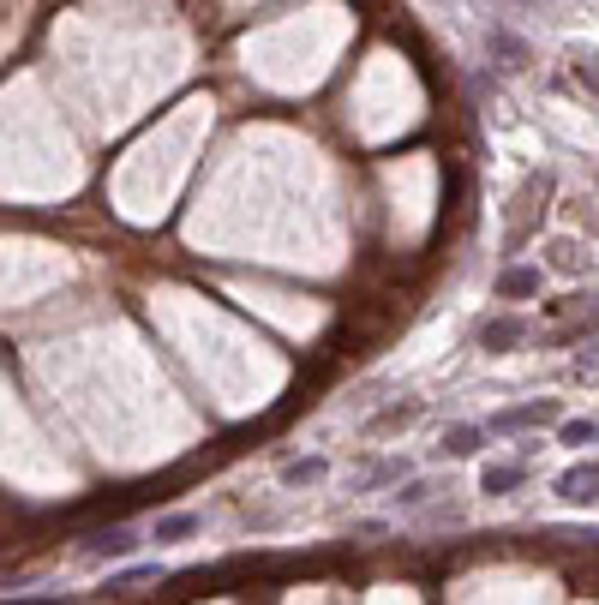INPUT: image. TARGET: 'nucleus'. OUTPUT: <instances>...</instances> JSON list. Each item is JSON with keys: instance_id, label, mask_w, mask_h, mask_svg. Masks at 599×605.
<instances>
[{"instance_id": "nucleus-1", "label": "nucleus", "mask_w": 599, "mask_h": 605, "mask_svg": "<svg viewBox=\"0 0 599 605\" xmlns=\"http://www.w3.org/2000/svg\"><path fill=\"white\" fill-rule=\"evenodd\" d=\"M558 414H564L558 402H522V408H504V414H492V432H528V426H564Z\"/></svg>"}, {"instance_id": "nucleus-2", "label": "nucleus", "mask_w": 599, "mask_h": 605, "mask_svg": "<svg viewBox=\"0 0 599 605\" xmlns=\"http://www.w3.org/2000/svg\"><path fill=\"white\" fill-rule=\"evenodd\" d=\"M552 492H558L564 504H599V462H576V468H564Z\"/></svg>"}, {"instance_id": "nucleus-3", "label": "nucleus", "mask_w": 599, "mask_h": 605, "mask_svg": "<svg viewBox=\"0 0 599 605\" xmlns=\"http://www.w3.org/2000/svg\"><path fill=\"white\" fill-rule=\"evenodd\" d=\"M522 342H528V324L510 318V312L480 324V348H486V354H510V348H522Z\"/></svg>"}, {"instance_id": "nucleus-4", "label": "nucleus", "mask_w": 599, "mask_h": 605, "mask_svg": "<svg viewBox=\"0 0 599 605\" xmlns=\"http://www.w3.org/2000/svg\"><path fill=\"white\" fill-rule=\"evenodd\" d=\"M480 444H486V426H474V420H462V426H444V432H438V456H450V462L474 456Z\"/></svg>"}, {"instance_id": "nucleus-5", "label": "nucleus", "mask_w": 599, "mask_h": 605, "mask_svg": "<svg viewBox=\"0 0 599 605\" xmlns=\"http://www.w3.org/2000/svg\"><path fill=\"white\" fill-rule=\"evenodd\" d=\"M522 486H528V468L522 462H498V468L480 474V492L486 498H504V492H522Z\"/></svg>"}, {"instance_id": "nucleus-6", "label": "nucleus", "mask_w": 599, "mask_h": 605, "mask_svg": "<svg viewBox=\"0 0 599 605\" xmlns=\"http://www.w3.org/2000/svg\"><path fill=\"white\" fill-rule=\"evenodd\" d=\"M84 552H96V558H126V552H138V534H132V528H96V534L84 540Z\"/></svg>"}, {"instance_id": "nucleus-7", "label": "nucleus", "mask_w": 599, "mask_h": 605, "mask_svg": "<svg viewBox=\"0 0 599 605\" xmlns=\"http://www.w3.org/2000/svg\"><path fill=\"white\" fill-rule=\"evenodd\" d=\"M492 54H504V66H510V72L534 66V48H528L522 36H510V30H492Z\"/></svg>"}, {"instance_id": "nucleus-8", "label": "nucleus", "mask_w": 599, "mask_h": 605, "mask_svg": "<svg viewBox=\"0 0 599 605\" xmlns=\"http://www.w3.org/2000/svg\"><path fill=\"white\" fill-rule=\"evenodd\" d=\"M498 294H504V300H528V294H540V270H528V264L504 270V276H498Z\"/></svg>"}, {"instance_id": "nucleus-9", "label": "nucleus", "mask_w": 599, "mask_h": 605, "mask_svg": "<svg viewBox=\"0 0 599 605\" xmlns=\"http://www.w3.org/2000/svg\"><path fill=\"white\" fill-rule=\"evenodd\" d=\"M192 534H198V516H186V510H180V516H162V522L150 528L156 546H180V540H192Z\"/></svg>"}, {"instance_id": "nucleus-10", "label": "nucleus", "mask_w": 599, "mask_h": 605, "mask_svg": "<svg viewBox=\"0 0 599 605\" xmlns=\"http://www.w3.org/2000/svg\"><path fill=\"white\" fill-rule=\"evenodd\" d=\"M324 474H330V462L324 456H306V462H288L282 468V486H318Z\"/></svg>"}, {"instance_id": "nucleus-11", "label": "nucleus", "mask_w": 599, "mask_h": 605, "mask_svg": "<svg viewBox=\"0 0 599 605\" xmlns=\"http://www.w3.org/2000/svg\"><path fill=\"white\" fill-rule=\"evenodd\" d=\"M558 438H564L570 450H582V444H599V420H564V426H558Z\"/></svg>"}, {"instance_id": "nucleus-12", "label": "nucleus", "mask_w": 599, "mask_h": 605, "mask_svg": "<svg viewBox=\"0 0 599 605\" xmlns=\"http://www.w3.org/2000/svg\"><path fill=\"white\" fill-rule=\"evenodd\" d=\"M402 474H408V462H378V468L360 474V492H372V486H396Z\"/></svg>"}, {"instance_id": "nucleus-13", "label": "nucleus", "mask_w": 599, "mask_h": 605, "mask_svg": "<svg viewBox=\"0 0 599 605\" xmlns=\"http://www.w3.org/2000/svg\"><path fill=\"white\" fill-rule=\"evenodd\" d=\"M414 414H420V402H402V408H384V414L372 420V432H396V426H408Z\"/></svg>"}, {"instance_id": "nucleus-14", "label": "nucleus", "mask_w": 599, "mask_h": 605, "mask_svg": "<svg viewBox=\"0 0 599 605\" xmlns=\"http://www.w3.org/2000/svg\"><path fill=\"white\" fill-rule=\"evenodd\" d=\"M426 498H432V486H426V480H408V486L396 492V504H402V510H420Z\"/></svg>"}, {"instance_id": "nucleus-15", "label": "nucleus", "mask_w": 599, "mask_h": 605, "mask_svg": "<svg viewBox=\"0 0 599 605\" xmlns=\"http://www.w3.org/2000/svg\"><path fill=\"white\" fill-rule=\"evenodd\" d=\"M576 366H582V372H599V342L588 348V354H582V360H576Z\"/></svg>"}, {"instance_id": "nucleus-16", "label": "nucleus", "mask_w": 599, "mask_h": 605, "mask_svg": "<svg viewBox=\"0 0 599 605\" xmlns=\"http://www.w3.org/2000/svg\"><path fill=\"white\" fill-rule=\"evenodd\" d=\"M582 84H588V90L599 96V66H582Z\"/></svg>"}, {"instance_id": "nucleus-17", "label": "nucleus", "mask_w": 599, "mask_h": 605, "mask_svg": "<svg viewBox=\"0 0 599 605\" xmlns=\"http://www.w3.org/2000/svg\"><path fill=\"white\" fill-rule=\"evenodd\" d=\"M516 6H534V0H516Z\"/></svg>"}]
</instances>
